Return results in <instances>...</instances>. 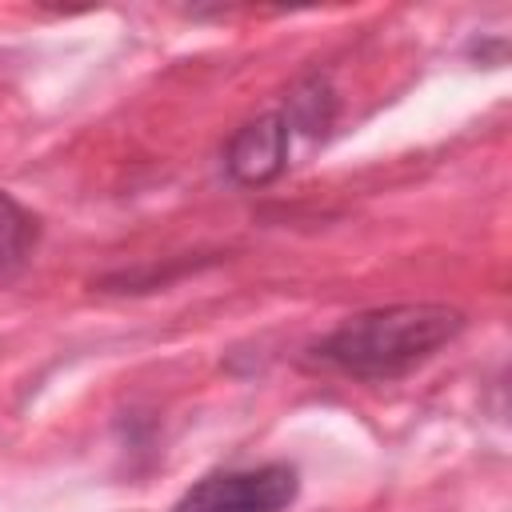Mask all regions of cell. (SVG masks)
<instances>
[{
  "label": "cell",
  "instance_id": "obj_1",
  "mask_svg": "<svg viewBox=\"0 0 512 512\" xmlns=\"http://www.w3.org/2000/svg\"><path fill=\"white\" fill-rule=\"evenodd\" d=\"M464 332V312L448 304H388L348 316L316 344V356L356 380H392L436 356Z\"/></svg>",
  "mask_w": 512,
  "mask_h": 512
},
{
  "label": "cell",
  "instance_id": "obj_2",
  "mask_svg": "<svg viewBox=\"0 0 512 512\" xmlns=\"http://www.w3.org/2000/svg\"><path fill=\"white\" fill-rule=\"evenodd\" d=\"M300 492L292 464H260L244 472H216L192 484L176 512H288Z\"/></svg>",
  "mask_w": 512,
  "mask_h": 512
},
{
  "label": "cell",
  "instance_id": "obj_3",
  "mask_svg": "<svg viewBox=\"0 0 512 512\" xmlns=\"http://www.w3.org/2000/svg\"><path fill=\"white\" fill-rule=\"evenodd\" d=\"M288 140H292V132L280 112H264V116L240 124L224 148L228 176L244 188L272 184L288 168Z\"/></svg>",
  "mask_w": 512,
  "mask_h": 512
},
{
  "label": "cell",
  "instance_id": "obj_4",
  "mask_svg": "<svg viewBox=\"0 0 512 512\" xmlns=\"http://www.w3.org/2000/svg\"><path fill=\"white\" fill-rule=\"evenodd\" d=\"M40 240V220L0 188V284L16 280Z\"/></svg>",
  "mask_w": 512,
  "mask_h": 512
},
{
  "label": "cell",
  "instance_id": "obj_5",
  "mask_svg": "<svg viewBox=\"0 0 512 512\" xmlns=\"http://www.w3.org/2000/svg\"><path fill=\"white\" fill-rule=\"evenodd\" d=\"M280 116H284L288 132L296 128V132H304V136H324L328 124H332V116H336V96H332L328 80H324V76L300 80V84L288 92V104H284Z\"/></svg>",
  "mask_w": 512,
  "mask_h": 512
}]
</instances>
